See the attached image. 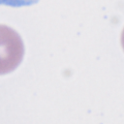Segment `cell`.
<instances>
[{
  "mask_svg": "<svg viewBox=\"0 0 124 124\" xmlns=\"http://www.w3.org/2000/svg\"><path fill=\"white\" fill-rule=\"evenodd\" d=\"M24 54L23 42L16 31L0 24V75L13 72Z\"/></svg>",
  "mask_w": 124,
  "mask_h": 124,
  "instance_id": "obj_1",
  "label": "cell"
},
{
  "mask_svg": "<svg viewBox=\"0 0 124 124\" xmlns=\"http://www.w3.org/2000/svg\"><path fill=\"white\" fill-rule=\"evenodd\" d=\"M37 2L38 0H0V5H6L11 7H22L29 6Z\"/></svg>",
  "mask_w": 124,
  "mask_h": 124,
  "instance_id": "obj_2",
  "label": "cell"
},
{
  "mask_svg": "<svg viewBox=\"0 0 124 124\" xmlns=\"http://www.w3.org/2000/svg\"><path fill=\"white\" fill-rule=\"evenodd\" d=\"M121 45H122V47L124 49V29H123L122 34H121Z\"/></svg>",
  "mask_w": 124,
  "mask_h": 124,
  "instance_id": "obj_3",
  "label": "cell"
}]
</instances>
